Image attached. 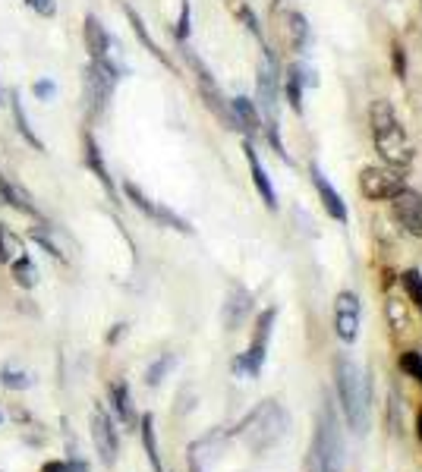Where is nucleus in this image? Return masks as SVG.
Instances as JSON below:
<instances>
[{
  "label": "nucleus",
  "instance_id": "obj_25",
  "mask_svg": "<svg viewBox=\"0 0 422 472\" xmlns=\"http://www.w3.org/2000/svg\"><path fill=\"white\" fill-rule=\"evenodd\" d=\"M10 271H13L16 287H23V290H32L35 283H38V268H35V261H32L28 252H23V256H16L10 261Z\"/></svg>",
  "mask_w": 422,
  "mask_h": 472
},
{
  "label": "nucleus",
  "instance_id": "obj_38",
  "mask_svg": "<svg viewBox=\"0 0 422 472\" xmlns=\"http://www.w3.org/2000/svg\"><path fill=\"white\" fill-rule=\"evenodd\" d=\"M394 72L397 79H406V60H404V48L394 45Z\"/></svg>",
  "mask_w": 422,
  "mask_h": 472
},
{
  "label": "nucleus",
  "instance_id": "obj_32",
  "mask_svg": "<svg viewBox=\"0 0 422 472\" xmlns=\"http://www.w3.org/2000/svg\"><path fill=\"white\" fill-rule=\"evenodd\" d=\"M400 280H404V290L410 293V300L416 302V309L422 312V274L419 271H406Z\"/></svg>",
  "mask_w": 422,
  "mask_h": 472
},
{
  "label": "nucleus",
  "instance_id": "obj_5",
  "mask_svg": "<svg viewBox=\"0 0 422 472\" xmlns=\"http://www.w3.org/2000/svg\"><path fill=\"white\" fill-rule=\"evenodd\" d=\"M123 79V67L114 57H101V60H92L89 63V76H85V85H89V101H92V111L101 114L111 101L114 89Z\"/></svg>",
  "mask_w": 422,
  "mask_h": 472
},
{
  "label": "nucleus",
  "instance_id": "obj_31",
  "mask_svg": "<svg viewBox=\"0 0 422 472\" xmlns=\"http://www.w3.org/2000/svg\"><path fill=\"white\" fill-rule=\"evenodd\" d=\"M234 13H237V19H239V23H243L246 28H249V32L252 35H256V38L261 41V26H259V19H256V13H252L249 10V6H246L243 4V0H237V4H234Z\"/></svg>",
  "mask_w": 422,
  "mask_h": 472
},
{
  "label": "nucleus",
  "instance_id": "obj_7",
  "mask_svg": "<svg viewBox=\"0 0 422 472\" xmlns=\"http://www.w3.org/2000/svg\"><path fill=\"white\" fill-rule=\"evenodd\" d=\"M278 89H281V70L274 54L261 45V60H259V79H256V92H259V107L268 120H278Z\"/></svg>",
  "mask_w": 422,
  "mask_h": 472
},
{
  "label": "nucleus",
  "instance_id": "obj_18",
  "mask_svg": "<svg viewBox=\"0 0 422 472\" xmlns=\"http://www.w3.org/2000/svg\"><path fill=\"white\" fill-rule=\"evenodd\" d=\"M82 148H85V167L98 177V183L104 186V192L111 195V199H117L114 180H111V173H107V164H104V158H101V148H98V142H94L92 133H82Z\"/></svg>",
  "mask_w": 422,
  "mask_h": 472
},
{
  "label": "nucleus",
  "instance_id": "obj_28",
  "mask_svg": "<svg viewBox=\"0 0 422 472\" xmlns=\"http://www.w3.org/2000/svg\"><path fill=\"white\" fill-rule=\"evenodd\" d=\"M173 366H177V356H173V353H164L161 359H155V362L148 366V372H145V384H148V388H158V384H161L164 378L171 375Z\"/></svg>",
  "mask_w": 422,
  "mask_h": 472
},
{
  "label": "nucleus",
  "instance_id": "obj_3",
  "mask_svg": "<svg viewBox=\"0 0 422 472\" xmlns=\"http://www.w3.org/2000/svg\"><path fill=\"white\" fill-rule=\"evenodd\" d=\"M287 425H290V419H287V412L281 410V403L265 400L237 425V434L256 450V454H265L268 447H274L283 438Z\"/></svg>",
  "mask_w": 422,
  "mask_h": 472
},
{
  "label": "nucleus",
  "instance_id": "obj_24",
  "mask_svg": "<svg viewBox=\"0 0 422 472\" xmlns=\"http://www.w3.org/2000/svg\"><path fill=\"white\" fill-rule=\"evenodd\" d=\"M283 26H287V41L293 45V50H305V48H309V23H305L303 13L287 10Z\"/></svg>",
  "mask_w": 422,
  "mask_h": 472
},
{
  "label": "nucleus",
  "instance_id": "obj_33",
  "mask_svg": "<svg viewBox=\"0 0 422 472\" xmlns=\"http://www.w3.org/2000/svg\"><path fill=\"white\" fill-rule=\"evenodd\" d=\"M189 19H193V6H189V0H183L180 4V19H177V41L180 45H186V38H189Z\"/></svg>",
  "mask_w": 422,
  "mask_h": 472
},
{
  "label": "nucleus",
  "instance_id": "obj_27",
  "mask_svg": "<svg viewBox=\"0 0 422 472\" xmlns=\"http://www.w3.org/2000/svg\"><path fill=\"white\" fill-rule=\"evenodd\" d=\"M139 432H142V447H145V454H148L151 469H155V472H164L161 454H158V441H155V419H151L148 412H145V416L139 419Z\"/></svg>",
  "mask_w": 422,
  "mask_h": 472
},
{
  "label": "nucleus",
  "instance_id": "obj_14",
  "mask_svg": "<svg viewBox=\"0 0 422 472\" xmlns=\"http://www.w3.org/2000/svg\"><path fill=\"white\" fill-rule=\"evenodd\" d=\"M309 177H312V186H315V192H318V199H322V205H325V212H328L337 224H347L350 221V214H347V205H344V199H340V192L328 183V177H325L322 170H318L315 164L309 167Z\"/></svg>",
  "mask_w": 422,
  "mask_h": 472
},
{
  "label": "nucleus",
  "instance_id": "obj_10",
  "mask_svg": "<svg viewBox=\"0 0 422 472\" xmlns=\"http://www.w3.org/2000/svg\"><path fill=\"white\" fill-rule=\"evenodd\" d=\"M359 315H362L359 296L350 293V290L337 293V300H334V334H337V340L353 344L356 334H359Z\"/></svg>",
  "mask_w": 422,
  "mask_h": 472
},
{
  "label": "nucleus",
  "instance_id": "obj_30",
  "mask_svg": "<svg viewBox=\"0 0 422 472\" xmlns=\"http://www.w3.org/2000/svg\"><path fill=\"white\" fill-rule=\"evenodd\" d=\"M400 372L416 378V381H422V353L419 350H406L404 356H400Z\"/></svg>",
  "mask_w": 422,
  "mask_h": 472
},
{
  "label": "nucleus",
  "instance_id": "obj_20",
  "mask_svg": "<svg viewBox=\"0 0 422 472\" xmlns=\"http://www.w3.org/2000/svg\"><path fill=\"white\" fill-rule=\"evenodd\" d=\"M107 394H111V406H114V412L120 416V422L126 425L129 432H136L139 419H136V410H133V394H129V384L126 381H114Z\"/></svg>",
  "mask_w": 422,
  "mask_h": 472
},
{
  "label": "nucleus",
  "instance_id": "obj_29",
  "mask_svg": "<svg viewBox=\"0 0 422 472\" xmlns=\"http://www.w3.org/2000/svg\"><path fill=\"white\" fill-rule=\"evenodd\" d=\"M0 384L10 388V390H26V388H32V375H28L26 368L4 366V368H0Z\"/></svg>",
  "mask_w": 422,
  "mask_h": 472
},
{
  "label": "nucleus",
  "instance_id": "obj_26",
  "mask_svg": "<svg viewBox=\"0 0 422 472\" xmlns=\"http://www.w3.org/2000/svg\"><path fill=\"white\" fill-rule=\"evenodd\" d=\"M13 98V120H16V129H19V136L32 145L35 151H45V142L35 136V129H32V123H28V117H26V107H23V101H19V92H13L10 94Z\"/></svg>",
  "mask_w": 422,
  "mask_h": 472
},
{
  "label": "nucleus",
  "instance_id": "obj_35",
  "mask_svg": "<svg viewBox=\"0 0 422 472\" xmlns=\"http://www.w3.org/2000/svg\"><path fill=\"white\" fill-rule=\"evenodd\" d=\"M32 239H35V243L41 246V249L48 252V256H54L57 261H67V256H63V252H60V246H57L54 239H48L45 234H41V230H32Z\"/></svg>",
  "mask_w": 422,
  "mask_h": 472
},
{
  "label": "nucleus",
  "instance_id": "obj_8",
  "mask_svg": "<svg viewBox=\"0 0 422 472\" xmlns=\"http://www.w3.org/2000/svg\"><path fill=\"white\" fill-rule=\"evenodd\" d=\"M404 189V177L397 167H366L359 173V192L372 202H391Z\"/></svg>",
  "mask_w": 422,
  "mask_h": 472
},
{
  "label": "nucleus",
  "instance_id": "obj_13",
  "mask_svg": "<svg viewBox=\"0 0 422 472\" xmlns=\"http://www.w3.org/2000/svg\"><path fill=\"white\" fill-rule=\"evenodd\" d=\"M224 438H227L224 428H211L208 434H202L199 441H193V444H189V469L205 472L211 463H215V456H217V450H221Z\"/></svg>",
  "mask_w": 422,
  "mask_h": 472
},
{
  "label": "nucleus",
  "instance_id": "obj_2",
  "mask_svg": "<svg viewBox=\"0 0 422 472\" xmlns=\"http://www.w3.org/2000/svg\"><path fill=\"white\" fill-rule=\"evenodd\" d=\"M334 381H337V397H340V410H344L347 428L353 434L366 432L369 422V378L356 362L350 359H337L334 366Z\"/></svg>",
  "mask_w": 422,
  "mask_h": 472
},
{
  "label": "nucleus",
  "instance_id": "obj_15",
  "mask_svg": "<svg viewBox=\"0 0 422 472\" xmlns=\"http://www.w3.org/2000/svg\"><path fill=\"white\" fill-rule=\"evenodd\" d=\"M249 312H252V293L243 287V283H230L227 300H224V328L237 331L239 324L246 322Z\"/></svg>",
  "mask_w": 422,
  "mask_h": 472
},
{
  "label": "nucleus",
  "instance_id": "obj_42",
  "mask_svg": "<svg viewBox=\"0 0 422 472\" xmlns=\"http://www.w3.org/2000/svg\"><path fill=\"white\" fill-rule=\"evenodd\" d=\"M419 4H422V0H419Z\"/></svg>",
  "mask_w": 422,
  "mask_h": 472
},
{
  "label": "nucleus",
  "instance_id": "obj_22",
  "mask_svg": "<svg viewBox=\"0 0 422 472\" xmlns=\"http://www.w3.org/2000/svg\"><path fill=\"white\" fill-rule=\"evenodd\" d=\"M0 202H4V205H10V208H16V212L28 214V217H41V212L32 205V199H28V195L16 183H10L4 173H0Z\"/></svg>",
  "mask_w": 422,
  "mask_h": 472
},
{
  "label": "nucleus",
  "instance_id": "obj_39",
  "mask_svg": "<svg viewBox=\"0 0 422 472\" xmlns=\"http://www.w3.org/2000/svg\"><path fill=\"white\" fill-rule=\"evenodd\" d=\"M41 472H70V460L67 463H45Z\"/></svg>",
  "mask_w": 422,
  "mask_h": 472
},
{
  "label": "nucleus",
  "instance_id": "obj_12",
  "mask_svg": "<svg viewBox=\"0 0 422 472\" xmlns=\"http://www.w3.org/2000/svg\"><path fill=\"white\" fill-rule=\"evenodd\" d=\"M391 212H394V221L406 234L422 236V195L413 192V189H400V192L391 199Z\"/></svg>",
  "mask_w": 422,
  "mask_h": 472
},
{
  "label": "nucleus",
  "instance_id": "obj_4",
  "mask_svg": "<svg viewBox=\"0 0 422 472\" xmlns=\"http://www.w3.org/2000/svg\"><path fill=\"white\" fill-rule=\"evenodd\" d=\"M309 463L312 472H340V466H344V438H340L337 416H334L331 403L322 406L315 438H312L309 447Z\"/></svg>",
  "mask_w": 422,
  "mask_h": 472
},
{
  "label": "nucleus",
  "instance_id": "obj_34",
  "mask_svg": "<svg viewBox=\"0 0 422 472\" xmlns=\"http://www.w3.org/2000/svg\"><path fill=\"white\" fill-rule=\"evenodd\" d=\"M32 94H35L38 101H45V104H48V101H54V98H57V82H54L50 76L38 79V82L32 85Z\"/></svg>",
  "mask_w": 422,
  "mask_h": 472
},
{
  "label": "nucleus",
  "instance_id": "obj_6",
  "mask_svg": "<svg viewBox=\"0 0 422 472\" xmlns=\"http://www.w3.org/2000/svg\"><path fill=\"white\" fill-rule=\"evenodd\" d=\"M274 322H278V309H265L256 322V331H252V344L239 359H234V372L246 375V378H259L261 366H265V350H268V337L274 331Z\"/></svg>",
  "mask_w": 422,
  "mask_h": 472
},
{
  "label": "nucleus",
  "instance_id": "obj_11",
  "mask_svg": "<svg viewBox=\"0 0 422 472\" xmlns=\"http://www.w3.org/2000/svg\"><path fill=\"white\" fill-rule=\"evenodd\" d=\"M92 441H94V450H98L101 463H104V466H114V463H117V454H120V438H117V428H114L111 416H107L104 410L92 412Z\"/></svg>",
  "mask_w": 422,
  "mask_h": 472
},
{
  "label": "nucleus",
  "instance_id": "obj_9",
  "mask_svg": "<svg viewBox=\"0 0 422 472\" xmlns=\"http://www.w3.org/2000/svg\"><path fill=\"white\" fill-rule=\"evenodd\" d=\"M123 195H126L129 202H133L139 212L148 217V221H155V224H161V227H171V230H177V234H193V227H189V221H183L177 212H171L167 205H161V202H151L148 195L142 192L136 183H123Z\"/></svg>",
  "mask_w": 422,
  "mask_h": 472
},
{
  "label": "nucleus",
  "instance_id": "obj_17",
  "mask_svg": "<svg viewBox=\"0 0 422 472\" xmlns=\"http://www.w3.org/2000/svg\"><path fill=\"white\" fill-rule=\"evenodd\" d=\"M82 32H85V48H89V57H92V60L111 57V45H114V41H111V35H107L104 23H101L94 13H89V16H85Z\"/></svg>",
  "mask_w": 422,
  "mask_h": 472
},
{
  "label": "nucleus",
  "instance_id": "obj_41",
  "mask_svg": "<svg viewBox=\"0 0 422 472\" xmlns=\"http://www.w3.org/2000/svg\"><path fill=\"white\" fill-rule=\"evenodd\" d=\"M0 422H4V416H0Z\"/></svg>",
  "mask_w": 422,
  "mask_h": 472
},
{
  "label": "nucleus",
  "instance_id": "obj_1",
  "mask_svg": "<svg viewBox=\"0 0 422 472\" xmlns=\"http://www.w3.org/2000/svg\"><path fill=\"white\" fill-rule=\"evenodd\" d=\"M369 129H372V142H375L378 158L388 167L404 170V167L413 164L416 148H413L410 136H406L404 123H400L391 101H384V98L372 101V107H369Z\"/></svg>",
  "mask_w": 422,
  "mask_h": 472
},
{
  "label": "nucleus",
  "instance_id": "obj_21",
  "mask_svg": "<svg viewBox=\"0 0 422 472\" xmlns=\"http://www.w3.org/2000/svg\"><path fill=\"white\" fill-rule=\"evenodd\" d=\"M281 85H283V94H287V104L293 107V114H303V89L309 85V76H305V67H290L287 72H283V79H281Z\"/></svg>",
  "mask_w": 422,
  "mask_h": 472
},
{
  "label": "nucleus",
  "instance_id": "obj_37",
  "mask_svg": "<svg viewBox=\"0 0 422 472\" xmlns=\"http://www.w3.org/2000/svg\"><path fill=\"white\" fill-rule=\"evenodd\" d=\"M13 256H10V234H6V227L0 224V265H10Z\"/></svg>",
  "mask_w": 422,
  "mask_h": 472
},
{
  "label": "nucleus",
  "instance_id": "obj_23",
  "mask_svg": "<svg viewBox=\"0 0 422 472\" xmlns=\"http://www.w3.org/2000/svg\"><path fill=\"white\" fill-rule=\"evenodd\" d=\"M123 13H126V19H129V26H133V32H136V35H139V41H142V45H145V50H148V54H155V57H158V60H161V63H164V67H167V70H171V67H173V63H171V57H167V54H164V50H161V48H158V45H155V38H151V35H148V28H145V23H142V16H139V13H136V10H133V6H129V4H123Z\"/></svg>",
  "mask_w": 422,
  "mask_h": 472
},
{
  "label": "nucleus",
  "instance_id": "obj_40",
  "mask_svg": "<svg viewBox=\"0 0 422 472\" xmlns=\"http://www.w3.org/2000/svg\"><path fill=\"white\" fill-rule=\"evenodd\" d=\"M416 434H419V441H422V410H419V416H416Z\"/></svg>",
  "mask_w": 422,
  "mask_h": 472
},
{
  "label": "nucleus",
  "instance_id": "obj_19",
  "mask_svg": "<svg viewBox=\"0 0 422 472\" xmlns=\"http://www.w3.org/2000/svg\"><path fill=\"white\" fill-rule=\"evenodd\" d=\"M230 114H234V126L243 136H259L261 133V114L249 98H230Z\"/></svg>",
  "mask_w": 422,
  "mask_h": 472
},
{
  "label": "nucleus",
  "instance_id": "obj_16",
  "mask_svg": "<svg viewBox=\"0 0 422 472\" xmlns=\"http://www.w3.org/2000/svg\"><path fill=\"white\" fill-rule=\"evenodd\" d=\"M243 151H246V164H249V173H252V183H256L259 189V195H261V202H265L268 208H278V192H274V186H271V177H268V170H265V164H261V158H259V151H256V145H252L249 139L243 142Z\"/></svg>",
  "mask_w": 422,
  "mask_h": 472
},
{
  "label": "nucleus",
  "instance_id": "obj_36",
  "mask_svg": "<svg viewBox=\"0 0 422 472\" xmlns=\"http://www.w3.org/2000/svg\"><path fill=\"white\" fill-rule=\"evenodd\" d=\"M28 10H35L41 19H54L57 16V0H26Z\"/></svg>",
  "mask_w": 422,
  "mask_h": 472
}]
</instances>
